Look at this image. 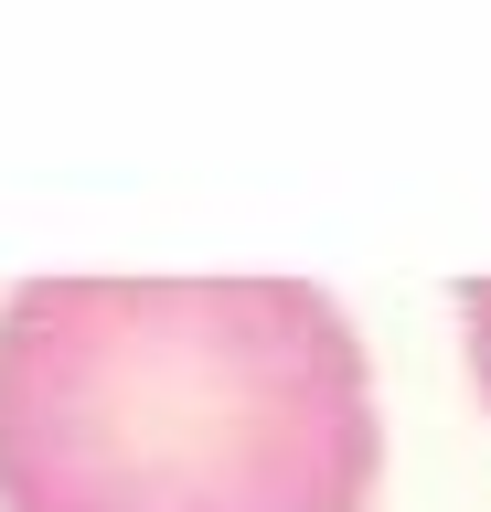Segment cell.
I'll return each mask as SVG.
<instances>
[{
    "instance_id": "obj_1",
    "label": "cell",
    "mask_w": 491,
    "mask_h": 512,
    "mask_svg": "<svg viewBox=\"0 0 491 512\" xmlns=\"http://www.w3.org/2000/svg\"><path fill=\"white\" fill-rule=\"evenodd\" d=\"M385 406L310 278H33L0 310V512H374Z\"/></svg>"
},
{
    "instance_id": "obj_2",
    "label": "cell",
    "mask_w": 491,
    "mask_h": 512,
    "mask_svg": "<svg viewBox=\"0 0 491 512\" xmlns=\"http://www.w3.org/2000/svg\"><path fill=\"white\" fill-rule=\"evenodd\" d=\"M459 352H470V384H481V406H491V278L459 288Z\"/></svg>"
}]
</instances>
